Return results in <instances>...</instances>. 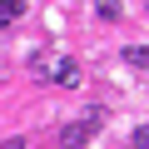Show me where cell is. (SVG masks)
I'll return each mask as SVG.
<instances>
[{"instance_id": "3", "label": "cell", "mask_w": 149, "mask_h": 149, "mask_svg": "<svg viewBox=\"0 0 149 149\" xmlns=\"http://www.w3.org/2000/svg\"><path fill=\"white\" fill-rule=\"evenodd\" d=\"M55 65H60V55H55V50H40V55L30 60V70L40 74V80H50V74H55Z\"/></svg>"}, {"instance_id": "6", "label": "cell", "mask_w": 149, "mask_h": 149, "mask_svg": "<svg viewBox=\"0 0 149 149\" xmlns=\"http://www.w3.org/2000/svg\"><path fill=\"white\" fill-rule=\"evenodd\" d=\"M95 10H100V20H119V0H95Z\"/></svg>"}, {"instance_id": "4", "label": "cell", "mask_w": 149, "mask_h": 149, "mask_svg": "<svg viewBox=\"0 0 149 149\" xmlns=\"http://www.w3.org/2000/svg\"><path fill=\"white\" fill-rule=\"evenodd\" d=\"M25 10V0H0V30L5 25H15V15Z\"/></svg>"}, {"instance_id": "2", "label": "cell", "mask_w": 149, "mask_h": 149, "mask_svg": "<svg viewBox=\"0 0 149 149\" xmlns=\"http://www.w3.org/2000/svg\"><path fill=\"white\" fill-rule=\"evenodd\" d=\"M50 80H55V85H65V90H80V85H85V80H80V65H74V60H60Z\"/></svg>"}, {"instance_id": "1", "label": "cell", "mask_w": 149, "mask_h": 149, "mask_svg": "<svg viewBox=\"0 0 149 149\" xmlns=\"http://www.w3.org/2000/svg\"><path fill=\"white\" fill-rule=\"evenodd\" d=\"M100 124H104V109H90L80 124H70V129H65V139H60V144H65V149H85V139H90Z\"/></svg>"}, {"instance_id": "5", "label": "cell", "mask_w": 149, "mask_h": 149, "mask_svg": "<svg viewBox=\"0 0 149 149\" xmlns=\"http://www.w3.org/2000/svg\"><path fill=\"white\" fill-rule=\"evenodd\" d=\"M124 60H129L134 70H149V50H139V45H129V50H124Z\"/></svg>"}, {"instance_id": "7", "label": "cell", "mask_w": 149, "mask_h": 149, "mask_svg": "<svg viewBox=\"0 0 149 149\" xmlns=\"http://www.w3.org/2000/svg\"><path fill=\"white\" fill-rule=\"evenodd\" d=\"M129 144H134V149H149V124H139V129L129 134Z\"/></svg>"}]
</instances>
